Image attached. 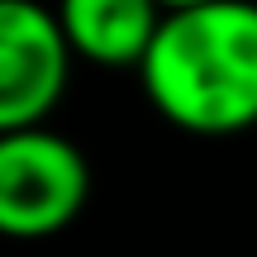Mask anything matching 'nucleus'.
Returning <instances> with one entry per match:
<instances>
[{
	"instance_id": "obj_3",
	"label": "nucleus",
	"mask_w": 257,
	"mask_h": 257,
	"mask_svg": "<svg viewBox=\"0 0 257 257\" xmlns=\"http://www.w3.org/2000/svg\"><path fill=\"white\" fill-rule=\"evenodd\" d=\"M72 76L62 24L38 0H0V134L43 128Z\"/></svg>"
},
{
	"instance_id": "obj_4",
	"label": "nucleus",
	"mask_w": 257,
	"mask_h": 257,
	"mask_svg": "<svg viewBox=\"0 0 257 257\" xmlns=\"http://www.w3.org/2000/svg\"><path fill=\"white\" fill-rule=\"evenodd\" d=\"M53 15L72 57L95 67H143L167 10L157 0H57Z\"/></svg>"
},
{
	"instance_id": "obj_1",
	"label": "nucleus",
	"mask_w": 257,
	"mask_h": 257,
	"mask_svg": "<svg viewBox=\"0 0 257 257\" xmlns=\"http://www.w3.org/2000/svg\"><path fill=\"white\" fill-rule=\"evenodd\" d=\"M138 76L167 124L200 138L248 134L257 124V0L167 15Z\"/></svg>"
},
{
	"instance_id": "obj_5",
	"label": "nucleus",
	"mask_w": 257,
	"mask_h": 257,
	"mask_svg": "<svg viewBox=\"0 0 257 257\" xmlns=\"http://www.w3.org/2000/svg\"><path fill=\"white\" fill-rule=\"evenodd\" d=\"M157 5H162L167 15H176V10H195V5H214V0H157Z\"/></svg>"
},
{
	"instance_id": "obj_2",
	"label": "nucleus",
	"mask_w": 257,
	"mask_h": 257,
	"mask_svg": "<svg viewBox=\"0 0 257 257\" xmlns=\"http://www.w3.org/2000/svg\"><path fill=\"white\" fill-rule=\"evenodd\" d=\"M91 200V167L53 128L0 134V238H53Z\"/></svg>"
}]
</instances>
